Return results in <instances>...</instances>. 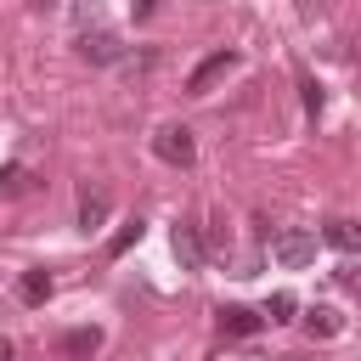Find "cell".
I'll return each instance as SVG.
<instances>
[{"label": "cell", "instance_id": "6da1fadb", "mask_svg": "<svg viewBox=\"0 0 361 361\" xmlns=\"http://www.w3.org/2000/svg\"><path fill=\"white\" fill-rule=\"evenodd\" d=\"M271 254H276V265H288V271H305V265L316 259V231H305V226H288V231H276V237H271Z\"/></svg>", "mask_w": 361, "mask_h": 361}, {"label": "cell", "instance_id": "7a4b0ae2", "mask_svg": "<svg viewBox=\"0 0 361 361\" xmlns=\"http://www.w3.org/2000/svg\"><path fill=\"white\" fill-rule=\"evenodd\" d=\"M152 152H158L164 164H175V169H192V164H197V141H192L186 124H164V130L152 135Z\"/></svg>", "mask_w": 361, "mask_h": 361}, {"label": "cell", "instance_id": "3957f363", "mask_svg": "<svg viewBox=\"0 0 361 361\" xmlns=\"http://www.w3.org/2000/svg\"><path fill=\"white\" fill-rule=\"evenodd\" d=\"M231 68H237V51H214V56H203V62L192 68L186 90H192V96H209V90H214V85H220V79H226Z\"/></svg>", "mask_w": 361, "mask_h": 361}, {"label": "cell", "instance_id": "277c9868", "mask_svg": "<svg viewBox=\"0 0 361 361\" xmlns=\"http://www.w3.org/2000/svg\"><path fill=\"white\" fill-rule=\"evenodd\" d=\"M322 243L338 248V254H361V220H344V214L327 220V226H322Z\"/></svg>", "mask_w": 361, "mask_h": 361}, {"label": "cell", "instance_id": "5b68a950", "mask_svg": "<svg viewBox=\"0 0 361 361\" xmlns=\"http://www.w3.org/2000/svg\"><path fill=\"white\" fill-rule=\"evenodd\" d=\"M169 243H175V259H180V271H197V265H203V237H197V226H186V220H180Z\"/></svg>", "mask_w": 361, "mask_h": 361}, {"label": "cell", "instance_id": "8992f818", "mask_svg": "<svg viewBox=\"0 0 361 361\" xmlns=\"http://www.w3.org/2000/svg\"><path fill=\"white\" fill-rule=\"evenodd\" d=\"M259 322H265V316H254V310H243V305H220V333H231V338L259 333Z\"/></svg>", "mask_w": 361, "mask_h": 361}, {"label": "cell", "instance_id": "52a82bcc", "mask_svg": "<svg viewBox=\"0 0 361 361\" xmlns=\"http://www.w3.org/2000/svg\"><path fill=\"white\" fill-rule=\"evenodd\" d=\"M96 350H102V327H73V333H62V355L90 361Z\"/></svg>", "mask_w": 361, "mask_h": 361}, {"label": "cell", "instance_id": "ba28073f", "mask_svg": "<svg viewBox=\"0 0 361 361\" xmlns=\"http://www.w3.org/2000/svg\"><path fill=\"white\" fill-rule=\"evenodd\" d=\"M305 327H310V338H338V327H344V316H338L333 305H310V316H305Z\"/></svg>", "mask_w": 361, "mask_h": 361}, {"label": "cell", "instance_id": "9c48e42d", "mask_svg": "<svg viewBox=\"0 0 361 361\" xmlns=\"http://www.w3.org/2000/svg\"><path fill=\"white\" fill-rule=\"evenodd\" d=\"M107 220V192H79V226H102Z\"/></svg>", "mask_w": 361, "mask_h": 361}, {"label": "cell", "instance_id": "30bf717a", "mask_svg": "<svg viewBox=\"0 0 361 361\" xmlns=\"http://www.w3.org/2000/svg\"><path fill=\"white\" fill-rule=\"evenodd\" d=\"M17 293H23V305H45V299H51V276H45V271H23Z\"/></svg>", "mask_w": 361, "mask_h": 361}, {"label": "cell", "instance_id": "8fae6325", "mask_svg": "<svg viewBox=\"0 0 361 361\" xmlns=\"http://www.w3.org/2000/svg\"><path fill=\"white\" fill-rule=\"evenodd\" d=\"M79 51H85L90 62H113V56H118V39H113V34H85Z\"/></svg>", "mask_w": 361, "mask_h": 361}, {"label": "cell", "instance_id": "7c38bea8", "mask_svg": "<svg viewBox=\"0 0 361 361\" xmlns=\"http://www.w3.org/2000/svg\"><path fill=\"white\" fill-rule=\"evenodd\" d=\"M130 243H141V220H124V226H118V237H113V243H107V254H113V259H118V254H124V248H130Z\"/></svg>", "mask_w": 361, "mask_h": 361}, {"label": "cell", "instance_id": "4fadbf2b", "mask_svg": "<svg viewBox=\"0 0 361 361\" xmlns=\"http://www.w3.org/2000/svg\"><path fill=\"white\" fill-rule=\"evenodd\" d=\"M293 310H299V305H293V293H271V305H265V316H271V322H293Z\"/></svg>", "mask_w": 361, "mask_h": 361}, {"label": "cell", "instance_id": "5bb4252c", "mask_svg": "<svg viewBox=\"0 0 361 361\" xmlns=\"http://www.w3.org/2000/svg\"><path fill=\"white\" fill-rule=\"evenodd\" d=\"M299 90H305V107H310V113H322V85H316L310 73H299Z\"/></svg>", "mask_w": 361, "mask_h": 361}, {"label": "cell", "instance_id": "9a60e30c", "mask_svg": "<svg viewBox=\"0 0 361 361\" xmlns=\"http://www.w3.org/2000/svg\"><path fill=\"white\" fill-rule=\"evenodd\" d=\"M17 186H23V169L6 164V169H0V192H17Z\"/></svg>", "mask_w": 361, "mask_h": 361}, {"label": "cell", "instance_id": "2e32d148", "mask_svg": "<svg viewBox=\"0 0 361 361\" xmlns=\"http://www.w3.org/2000/svg\"><path fill=\"white\" fill-rule=\"evenodd\" d=\"M11 355H17V350H11V338H0V361H11Z\"/></svg>", "mask_w": 361, "mask_h": 361}]
</instances>
